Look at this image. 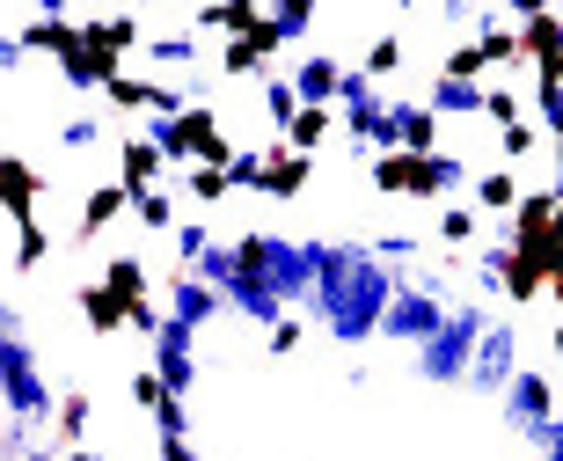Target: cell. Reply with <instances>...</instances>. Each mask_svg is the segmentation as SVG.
Listing matches in <instances>:
<instances>
[{
  "mask_svg": "<svg viewBox=\"0 0 563 461\" xmlns=\"http://www.w3.org/2000/svg\"><path fill=\"white\" fill-rule=\"evenodd\" d=\"M366 184L374 190H410V198H446L461 184V162L454 154H410V147H388L366 162Z\"/></svg>",
  "mask_w": 563,
  "mask_h": 461,
  "instance_id": "6da1fadb",
  "label": "cell"
},
{
  "mask_svg": "<svg viewBox=\"0 0 563 461\" xmlns=\"http://www.w3.org/2000/svg\"><path fill=\"white\" fill-rule=\"evenodd\" d=\"M118 59H125V52L96 30V15H88L81 30H74V44L59 52V74H66V88H110L118 81Z\"/></svg>",
  "mask_w": 563,
  "mask_h": 461,
  "instance_id": "7a4b0ae2",
  "label": "cell"
},
{
  "mask_svg": "<svg viewBox=\"0 0 563 461\" xmlns=\"http://www.w3.org/2000/svg\"><path fill=\"white\" fill-rule=\"evenodd\" d=\"M292 88H300V103H308V110H330L336 96H344V88H358V81L330 59V52H308V59H300V74H292Z\"/></svg>",
  "mask_w": 563,
  "mask_h": 461,
  "instance_id": "3957f363",
  "label": "cell"
},
{
  "mask_svg": "<svg viewBox=\"0 0 563 461\" xmlns=\"http://www.w3.org/2000/svg\"><path fill=\"white\" fill-rule=\"evenodd\" d=\"M286 44V30H278L272 15H264V30H250V37H234L228 52H220V74H234V81H250V74H264L272 66V52Z\"/></svg>",
  "mask_w": 563,
  "mask_h": 461,
  "instance_id": "277c9868",
  "label": "cell"
},
{
  "mask_svg": "<svg viewBox=\"0 0 563 461\" xmlns=\"http://www.w3.org/2000/svg\"><path fill=\"white\" fill-rule=\"evenodd\" d=\"M168 176V154H162V140H125L118 147V184L132 190V198H146V190Z\"/></svg>",
  "mask_w": 563,
  "mask_h": 461,
  "instance_id": "5b68a950",
  "label": "cell"
},
{
  "mask_svg": "<svg viewBox=\"0 0 563 461\" xmlns=\"http://www.w3.org/2000/svg\"><path fill=\"white\" fill-rule=\"evenodd\" d=\"M314 176V154H292V147H272L264 154V176H256V190H272V198H300Z\"/></svg>",
  "mask_w": 563,
  "mask_h": 461,
  "instance_id": "8992f818",
  "label": "cell"
},
{
  "mask_svg": "<svg viewBox=\"0 0 563 461\" xmlns=\"http://www.w3.org/2000/svg\"><path fill=\"white\" fill-rule=\"evenodd\" d=\"M0 190H8V220H37V198L52 184H44L30 162H15V154H8V162H0Z\"/></svg>",
  "mask_w": 563,
  "mask_h": 461,
  "instance_id": "52a82bcc",
  "label": "cell"
},
{
  "mask_svg": "<svg viewBox=\"0 0 563 461\" xmlns=\"http://www.w3.org/2000/svg\"><path fill=\"white\" fill-rule=\"evenodd\" d=\"M490 278L505 286V300H512V308H534V300H542V272H534L520 250H498V256H490Z\"/></svg>",
  "mask_w": 563,
  "mask_h": 461,
  "instance_id": "ba28073f",
  "label": "cell"
},
{
  "mask_svg": "<svg viewBox=\"0 0 563 461\" xmlns=\"http://www.w3.org/2000/svg\"><path fill=\"white\" fill-rule=\"evenodd\" d=\"M118 212H132V190L125 184H96L81 198V228H74V234H81V242H96V234H110V220H118Z\"/></svg>",
  "mask_w": 563,
  "mask_h": 461,
  "instance_id": "9c48e42d",
  "label": "cell"
},
{
  "mask_svg": "<svg viewBox=\"0 0 563 461\" xmlns=\"http://www.w3.org/2000/svg\"><path fill=\"white\" fill-rule=\"evenodd\" d=\"M74 308L88 315V330L96 337H118V330H132V308L118 294H110V286H81V294H74Z\"/></svg>",
  "mask_w": 563,
  "mask_h": 461,
  "instance_id": "30bf717a",
  "label": "cell"
},
{
  "mask_svg": "<svg viewBox=\"0 0 563 461\" xmlns=\"http://www.w3.org/2000/svg\"><path fill=\"white\" fill-rule=\"evenodd\" d=\"M396 147L439 154V118H432V110H396Z\"/></svg>",
  "mask_w": 563,
  "mask_h": 461,
  "instance_id": "8fae6325",
  "label": "cell"
},
{
  "mask_svg": "<svg viewBox=\"0 0 563 461\" xmlns=\"http://www.w3.org/2000/svg\"><path fill=\"white\" fill-rule=\"evenodd\" d=\"M198 30H228V37H250V30H264V8H250V0H234V8H198Z\"/></svg>",
  "mask_w": 563,
  "mask_h": 461,
  "instance_id": "7c38bea8",
  "label": "cell"
},
{
  "mask_svg": "<svg viewBox=\"0 0 563 461\" xmlns=\"http://www.w3.org/2000/svg\"><path fill=\"white\" fill-rule=\"evenodd\" d=\"M483 74H490V59H483V44H454V52L439 59V81H454V88H476Z\"/></svg>",
  "mask_w": 563,
  "mask_h": 461,
  "instance_id": "4fadbf2b",
  "label": "cell"
},
{
  "mask_svg": "<svg viewBox=\"0 0 563 461\" xmlns=\"http://www.w3.org/2000/svg\"><path fill=\"white\" fill-rule=\"evenodd\" d=\"M476 206L483 212H520V184H512V168H483V176H476Z\"/></svg>",
  "mask_w": 563,
  "mask_h": 461,
  "instance_id": "5bb4252c",
  "label": "cell"
},
{
  "mask_svg": "<svg viewBox=\"0 0 563 461\" xmlns=\"http://www.w3.org/2000/svg\"><path fill=\"white\" fill-rule=\"evenodd\" d=\"M330 132H336V110H300V118L286 125V147H292V154H314Z\"/></svg>",
  "mask_w": 563,
  "mask_h": 461,
  "instance_id": "9a60e30c",
  "label": "cell"
},
{
  "mask_svg": "<svg viewBox=\"0 0 563 461\" xmlns=\"http://www.w3.org/2000/svg\"><path fill=\"white\" fill-rule=\"evenodd\" d=\"M103 286H110L118 300H125V308H140V300H146V264H140V256H110Z\"/></svg>",
  "mask_w": 563,
  "mask_h": 461,
  "instance_id": "2e32d148",
  "label": "cell"
},
{
  "mask_svg": "<svg viewBox=\"0 0 563 461\" xmlns=\"http://www.w3.org/2000/svg\"><path fill=\"white\" fill-rule=\"evenodd\" d=\"M512 410H520V418H534V425H549V410H556L549 381L542 374H520V381H512Z\"/></svg>",
  "mask_w": 563,
  "mask_h": 461,
  "instance_id": "e0dca14e",
  "label": "cell"
},
{
  "mask_svg": "<svg viewBox=\"0 0 563 461\" xmlns=\"http://www.w3.org/2000/svg\"><path fill=\"white\" fill-rule=\"evenodd\" d=\"M184 190L198 198V206H220L234 190V168H184Z\"/></svg>",
  "mask_w": 563,
  "mask_h": 461,
  "instance_id": "ac0fdd59",
  "label": "cell"
},
{
  "mask_svg": "<svg viewBox=\"0 0 563 461\" xmlns=\"http://www.w3.org/2000/svg\"><path fill=\"white\" fill-rule=\"evenodd\" d=\"M8 228H15V272H37L44 256H52L44 228H37V220H8Z\"/></svg>",
  "mask_w": 563,
  "mask_h": 461,
  "instance_id": "d6986e66",
  "label": "cell"
},
{
  "mask_svg": "<svg viewBox=\"0 0 563 461\" xmlns=\"http://www.w3.org/2000/svg\"><path fill=\"white\" fill-rule=\"evenodd\" d=\"M132 403H140L146 418H162L168 403H176V388H168L162 374H146V366H140V374H132Z\"/></svg>",
  "mask_w": 563,
  "mask_h": 461,
  "instance_id": "ffe728a7",
  "label": "cell"
},
{
  "mask_svg": "<svg viewBox=\"0 0 563 461\" xmlns=\"http://www.w3.org/2000/svg\"><path fill=\"white\" fill-rule=\"evenodd\" d=\"M483 118H490L498 132H512L520 125V96H512V88H483Z\"/></svg>",
  "mask_w": 563,
  "mask_h": 461,
  "instance_id": "44dd1931",
  "label": "cell"
},
{
  "mask_svg": "<svg viewBox=\"0 0 563 461\" xmlns=\"http://www.w3.org/2000/svg\"><path fill=\"white\" fill-rule=\"evenodd\" d=\"M81 432H88V396H59V440H66V454L81 447Z\"/></svg>",
  "mask_w": 563,
  "mask_h": 461,
  "instance_id": "7402d4cb",
  "label": "cell"
},
{
  "mask_svg": "<svg viewBox=\"0 0 563 461\" xmlns=\"http://www.w3.org/2000/svg\"><path fill=\"white\" fill-rule=\"evenodd\" d=\"M439 242L468 250V242H476V212H468V206H446V212H439Z\"/></svg>",
  "mask_w": 563,
  "mask_h": 461,
  "instance_id": "603a6c76",
  "label": "cell"
},
{
  "mask_svg": "<svg viewBox=\"0 0 563 461\" xmlns=\"http://www.w3.org/2000/svg\"><path fill=\"white\" fill-rule=\"evenodd\" d=\"M396 66H402V37H374V44H366V74H374V81H380V74H396Z\"/></svg>",
  "mask_w": 563,
  "mask_h": 461,
  "instance_id": "cb8c5ba5",
  "label": "cell"
},
{
  "mask_svg": "<svg viewBox=\"0 0 563 461\" xmlns=\"http://www.w3.org/2000/svg\"><path fill=\"white\" fill-rule=\"evenodd\" d=\"M132 212H140L146 228H176V206H168V190H146V198H132Z\"/></svg>",
  "mask_w": 563,
  "mask_h": 461,
  "instance_id": "d4e9b609",
  "label": "cell"
},
{
  "mask_svg": "<svg viewBox=\"0 0 563 461\" xmlns=\"http://www.w3.org/2000/svg\"><path fill=\"white\" fill-rule=\"evenodd\" d=\"M96 30H103L118 52H132V44H140V22H132V15H96Z\"/></svg>",
  "mask_w": 563,
  "mask_h": 461,
  "instance_id": "484cf974",
  "label": "cell"
},
{
  "mask_svg": "<svg viewBox=\"0 0 563 461\" xmlns=\"http://www.w3.org/2000/svg\"><path fill=\"white\" fill-rule=\"evenodd\" d=\"M278 30H286V37H292V30H308V22H314V8H308V0H286V8H278Z\"/></svg>",
  "mask_w": 563,
  "mask_h": 461,
  "instance_id": "4316f807",
  "label": "cell"
},
{
  "mask_svg": "<svg viewBox=\"0 0 563 461\" xmlns=\"http://www.w3.org/2000/svg\"><path fill=\"white\" fill-rule=\"evenodd\" d=\"M154 59H162V66H190V59H198V52H190L184 37H168V44H154Z\"/></svg>",
  "mask_w": 563,
  "mask_h": 461,
  "instance_id": "83f0119b",
  "label": "cell"
},
{
  "mask_svg": "<svg viewBox=\"0 0 563 461\" xmlns=\"http://www.w3.org/2000/svg\"><path fill=\"white\" fill-rule=\"evenodd\" d=\"M272 352H278V359H286V352H300V322H292V315L272 330Z\"/></svg>",
  "mask_w": 563,
  "mask_h": 461,
  "instance_id": "f1b7e54d",
  "label": "cell"
},
{
  "mask_svg": "<svg viewBox=\"0 0 563 461\" xmlns=\"http://www.w3.org/2000/svg\"><path fill=\"white\" fill-rule=\"evenodd\" d=\"M505 154H512V162H520V154H534V125H512V132H505Z\"/></svg>",
  "mask_w": 563,
  "mask_h": 461,
  "instance_id": "f546056e",
  "label": "cell"
},
{
  "mask_svg": "<svg viewBox=\"0 0 563 461\" xmlns=\"http://www.w3.org/2000/svg\"><path fill=\"white\" fill-rule=\"evenodd\" d=\"M162 461H198V454H190V440H162Z\"/></svg>",
  "mask_w": 563,
  "mask_h": 461,
  "instance_id": "4dcf8cb0",
  "label": "cell"
},
{
  "mask_svg": "<svg viewBox=\"0 0 563 461\" xmlns=\"http://www.w3.org/2000/svg\"><path fill=\"white\" fill-rule=\"evenodd\" d=\"M66 461H103V454H96V447H74V454H66Z\"/></svg>",
  "mask_w": 563,
  "mask_h": 461,
  "instance_id": "1f68e13d",
  "label": "cell"
},
{
  "mask_svg": "<svg viewBox=\"0 0 563 461\" xmlns=\"http://www.w3.org/2000/svg\"><path fill=\"white\" fill-rule=\"evenodd\" d=\"M556 242H563V206H556Z\"/></svg>",
  "mask_w": 563,
  "mask_h": 461,
  "instance_id": "d6a6232c",
  "label": "cell"
},
{
  "mask_svg": "<svg viewBox=\"0 0 563 461\" xmlns=\"http://www.w3.org/2000/svg\"><path fill=\"white\" fill-rule=\"evenodd\" d=\"M556 359H563V322H556Z\"/></svg>",
  "mask_w": 563,
  "mask_h": 461,
  "instance_id": "836d02e7",
  "label": "cell"
}]
</instances>
